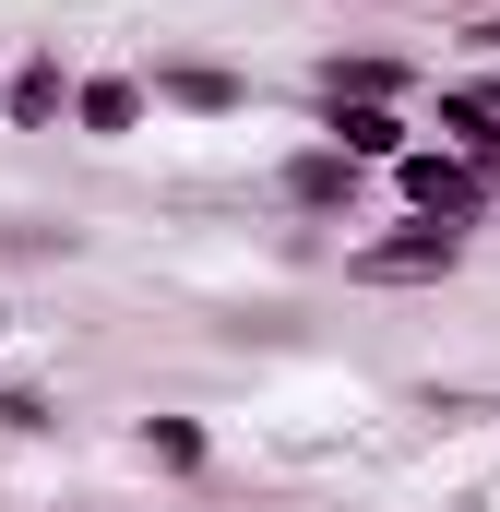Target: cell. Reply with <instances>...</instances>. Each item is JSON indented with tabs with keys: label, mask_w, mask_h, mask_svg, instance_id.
<instances>
[{
	"label": "cell",
	"mask_w": 500,
	"mask_h": 512,
	"mask_svg": "<svg viewBox=\"0 0 500 512\" xmlns=\"http://www.w3.org/2000/svg\"><path fill=\"white\" fill-rule=\"evenodd\" d=\"M393 179H405V203H417V227H453V239H465V227H477V215L500 203V179H489V167H465L453 143H417V155H405Z\"/></svg>",
	"instance_id": "1"
},
{
	"label": "cell",
	"mask_w": 500,
	"mask_h": 512,
	"mask_svg": "<svg viewBox=\"0 0 500 512\" xmlns=\"http://www.w3.org/2000/svg\"><path fill=\"white\" fill-rule=\"evenodd\" d=\"M453 262H465V239H453V227H405V239L346 251V274H358V286H453Z\"/></svg>",
	"instance_id": "2"
},
{
	"label": "cell",
	"mask_w": 500,
	"mask_h": 512,
	"mask_svg": "<svg viewBox=\"0 0 500 512\" xmlns=\"http://www.w3.org/2000/svg\"><path fill=\"white\" fill-rule=\"evenodd\" d=\"M274 191H286L298 215H346V203H358V155H346V143H298V155L274 167Z\"/></svg>",
	"instance_id": "3"
},
{
	"label": "cell",
	"mask_w": 500,
	"mask_h": 512,
	"mask_svg": "<svg viewBox=\"0 0 500 512\" xmlns=\"http://www.w3.org/2000/svg\"><path fill=\"white\" fill-rule=\"evenodd\" d=\"M143 72H84V96H72V131H96V143H120V131H143Z\"/></svg>",
	"instance_id": "4"
},
{
	"label": "cell",
	"mask_w": 500,
	"mask_h": 512,
	"mask_svg": "<svg viewBox=\"0 0 500 512\" xmlns=\"http://www.w3.org/2000/svg\"><path fill=\"white\" fill-rule=\"evenodd\" d=\"M322 131H334V143H346V155H358V167H405V155H417V131L393 120V108H322Z\"/></svg>",
	"instance_id": "5"
},
{
	"label": "cell",
	"mask_w": 500,
	"mask_h": 512,
	"mask_svg": "<svg viewBox=\"0 0 500 512\" xmlns=\"http://www.w3.org/2000/svg\"><path fill=\"white\" fill-rule=\"evenodd\" d=\"M155 96H167V108H203V120L250 108V84H239V72H215V60H167V72H155Z\"/></svg>",
	"instance_id": "6"
},
{
	"label": "cell",
	"mask_w": 500,
	"mask_h": 512,
	"mask_svg": "<svg viewBox=\"0 0 500 512\" xmlns=\"http://www.w3.org/2000/svg\"><path fill=\"white\" fill-rule=\"evenodd\" d=\"M72 96H84V84H72L60 60H12V108H0V120H12V131H48Z\"/></svg>",
	"instance_id": "7"
},
{
	"label": "cell",
	"mask_w": 500,
	"mask_h": 512,
	"mask_svg": "<svg viewBox=\"0 0 500 512\" xmlns=\"http://www.w3.org/2000/svg\"><path fill=\"white\" fill-rule=\"evenodd\" d=\"M405 60H322V108H393Z\"/></svg>",
	"instance_id": "8"
},
{
	"label": "cell",
	"mask_w": 500,
	"mask_h": 512,
	"mask_svg": "<svg viewBox=\"0 0 500 512\" xmlns=\"http://www.w3.org/2000/svg\"><path fill=\"white\" fill-rule=\"evenodd\" d=\"M143 465H155V477H203V465H215L203 417H143Z\"/></svg>",
	"instance_id": "9"
},
{
	"label": "cell",
	"mask_w": 500,
	"mask_h": 512,
	"mask_svg": "<svg viewBox=\"0 0 500 512\" xmlns=\"http://www.w3.org/2000/svg\"><path fill=\"white\" fill-rule=\"evenodd\" d=\"M477 48H500V12H489V24H477Z\"/></svg>",
	"instance_id": "10"
},
{
	"label": "cell",
	"mask_w": 500,
	"mask_h": 512,
	"mask_svg": "<svg viewBox=\"0 0 500 512\" xmlns=\"http://www.w3.org/2000/svg\"><path fill=\"white\" fill-rule=\"evenodd\" d=\"M0 108H12V60H0Z\"/></svg>",
	"instance_id": "11"
},
{
	"label": "cell",
	"mask_w": 500,
	"mask_h": 512,
	"mask_svg": "<svg viewBox=\"0 0 500 512\" xmlns=\"http://www.w3.org/2000/svg\"><path fill=\"white\" fill-rule=\"evenodd\" d=\"M0 322H12V310H0Z\"/></svg>",
	"instance_id": "12"
},
{
	"label": "cell",
	"mask_w": 500,
	"mask_h": 512,
	"mask_svg": "<svg viewBox=\"0 0 500 512\" xmlns=\"http://www.w3.org/2000/svg\"><path fill=\"white\" fill-rule=\"evenodd\" d=\"M489 179H500V167H489Z\"/></svg>",
	"instance_id": "13"
}]
</instances>
